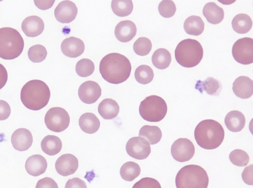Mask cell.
Masks as SVG:
<instances>
[{"label":"cell","instance_id":"6da1fadb","mask_svg":"<svg viewBox=\"0 0 253 188\" xmlns=\"http://www.w3.org/2000/svg\"><path fill=\"white\" fill-rule=\"evenodd\" d=\"M131 65L129 60L117 53L107 54L101 60L99 71L107 82L118 84L126 81L130 76Z\"/></svg>","mask_w":253,"mask_h":188},{"label":"cell","instance_id":"7a4b0ae2","mask_svg":"<svg viewBox=\"0 0 253 188\" xmlns=\"http://www.w3.org/2000/svg\"><path fill=\"white\" fill-rule=\"evenodd\" d=\"M50 92L47 84L42 80L34 79L27 82L22 87L20 98L28 109L37 111L48 103Z\"/></svg>","mask_w":253,"mask_h":188},{"label":"cell","instance_id":"3957f363","mask_svg":"<svg viewBox=\"0 0 253 188\" xmlns=\"http://www.w3.org/2000/svg\"><path fill=\"white\" fill-rule=\"evenodd\" d=\"M194 137L198 145L206 150L218 148L224 138V130L217 121L207 119L200 122L196 126Z\"/></svg>","mask_w":253,"mask_h":188},{"label":"cell","instance_id":"277c9868","mask_svg":"<svg viewBox=\"0 0 253 188\" xmlns=\"http://www.w3.org/2000/svg\"><path fill=\"white\" fill-rule=\"evenodd\" d=\"M209 179L201 166L190 164L182 167L176 174V188H207Z\"/></svg>","mask_w":253,"mask_h":188},{"label":"cell","instance_id":"5b68a950","mask_svg":"<svg viewBox=\"0 0 253 188\" xmlns=\"http://www.w3.org/2000/svg\"><path fill=\"white\" fill-rule=\"evenodd\" d=\"M24 46L23 38L16 29L0 28V58L11 60L18 57Z\"/></svg>","mask_w":253,"mask_h":188},{"label":"cell","instance_id":"8992f818","mask_svg":"<svg viewBox=\"0 0 253 188\" xmlns=\"http://www.w3.org/2000/svg\"><path fill=\"white\" fill-rule=\"evenodd\" d=\"M203 57V49L197 40L187 38L181 41L175 49V58L180 65L187 68L198 65Z\"/></svg>","mask_w":253,"mask_h":188},{"label":"cell","instance_id":"52a82bcc","mask_svg":"<svg viewBox=\"0 0 253 188\" xmlns=\"http://www.w3.org/2000/svg\"><path fill=\"white\" fill-rule=\"evenodd\" d=\"M167 110V105L165 100L156 95L146 97L140 102L139 107L141 117L149 122L161 121L166 115Z\"/></svg>","mask_w":253,"mask_h":188},{"label":"cell","instance_id":"ba28073f","mask_svg":"<svg viewBox=\"0 0 253 188\" xmlns=\"http://www.w3.org/2000/svg\"><path fill=\"white\" fill-rule=\"evenodd\" d=\"M70 120L68 112L60 107L49 109L44 117V123L47 128L55 132H60L67 129Z\"/></svg>","mask_w":253,"mask_h":188},{"label":"cell","instance_id":"9c48e42d","mask_svg":"<svg viewBox=\"0 0 253 188\" xmlns=\"http://www.w3.org/2000/svg\"><path fill=\"white\" fill-rule=\"evenodd\" d=\"M232 54L234 60L242 64L253 63V39L244 37L237 40L233 44Z\"/></svg>","mask_w":253,"mask_h":188},{"label":"cell","instance_id":"30bf717a","mask_svg":"<svg viewBox=\"0 0 253 188\" xmlns=\"http://www.w3.org/2000/svg\"><path fill=\"white\" fill-rule=\"evenodd\" d=\"M170 152L172 157L175 160L183 162L193 157L195 154V147L189 139L180 138L173 143Z\"/></svg>","mask_w":253,"mask_h":188},{"label":"cell","instance_id":"8fae6325","mask_svg":"<svg viewBox=\"0 0 253 188\" xmlns=\"http://www.w3.org/2000/svg\"><path fill=\"white\" fill-rule=\"evenodd\" d=\"M126 150L130 157L138 160L146 158L151 153L149 143L140 136L130 138L126 144Z\"/></svg>","mask_w":253,"mask_h":188},{"label":"cell","instance_id":"7c38bea8","mask_svg":"<svg viewBox=\"0 0 253 188\" xmlns=\"http://www.w3.org/2000/svg\"><path fill=\"white\" fill-rule=\"evenodd\" d=\"M101 89L98 83L87 81L82 83L78 90V96L81 100L86 104L95 103L100 97Z\"/></svg>","mask_w":253,"mask_h":188},{"label":"cell","instance_id":"4fadbf2b","mask_svg":"<svg viewBox=\"0 0 253 188\" xmlns=\"http://www.w3.org/2000/svg\"><path fill=\"white\" fill-rule=\"evenodd\" d=\"M78 8L75 3L70 0L60 2L54 10L56 19L61 23H69L76 17Z\"/></svg>","mask_w":253,"mask_h":188},{"label":"cell","instance_id":"5bb4252c","mask_svg":"<svg viewBox=\"0 0 253 188\" xmlns=\"http://www.w3.org/2000/svg\"><path fill=\"white\" fill-rule=\"evenodd\" d=\"M79 161L77 158L71 154L61 155L56 160L55 168L57 172L62 176L73 174L77 170Z\"/></svg>","mask_w":253,"mask_h":188},{"label":"cell","instance_id":"9a60e30c","mask_svg":"<svg viewBox=\"0 0 253 188\" xmlns=\"http://www.w3.org/2000/svg\"><path fill=\"white\" fill-rule=\"evenodd\" d=\"M33 136L28 129L20 128L12 133L11 141L13 148L19 151L27 150L32 146Z\"/></svg>","mask_w":253,"mask_h":188},{"label":"cell","instance_id":"2e32d148","mask_svg":"<svg viewBox=\"0 0 253 188\" xmlns=\"http://www.w3.org/2000/svg\"><path fill=\"white\" fill-rule=\"evenodd\" d=\"M61 49L66 56L75 58L79 57L84 53V44L81 39L71 36L65 38L62 41Z\"/></svg>","mask_w":253,"mask_h":188},{"label":"cell","instance_id":"e0dca14e","mask_svg":"<svg viewBox=\"0 0 253 188\" xmlns=\"http://www.w3.org/2000/svg\"><path fill=\"white\" fill-rule=\"evenodd\" d=\"M44 28L43 21L40 17L36 15L26 17L21 24L22 31L28 37L39 36L42 32Z\"/></svg>","mask_w":253,"mask_h":188},{"label":"cell","instance_id":"ac0fdd59","mask_svg":"<svg viewBox=\"0 0 253 188\" xmlns=\"http://www.w3.org/2000/svg\"><path fill=\"white\" fill-rule=\"evenodd\" d=\"M232 90L237 97L249 98L253 94V81L247 76H240L234 81Z\"/></svg>","mask_w":253,"mask_h":188},{"label":"cell","instance_id":"d6986e66","mask_svg":"<svg viewBox=\"0 0 253 188\" xmlns=\"http://www.w3.org/2000/svg\"><path fill=\"white\" fill-rule=\"evenodd\" d=\"M137 29L135 24L130 20L119 22L115 27V35L117 39L122 42L130 41L135 35Z\"/></svg>","mask_w":253,"mask_h":188},{"label":"cell","instance_id":"ffe728a7","mask_svg":"<svg viewBox=\"0 0 253 188\" xmlns=\"http://www.w3.org/2000/svg\"><path fill=\"white\" fill-rule=\"evenodd\" d=\"M45 158L41 155H34L29 157L25 162L27 173L33 176H39L44 173L47 168Z\"/></svg>","mask_w":253,"mask_h":188},{"label":"cell","instance_id":"44dd1931","mask_svg":"<svg viewBox=\"0 0 253 188\" xmlns=\"http://www.w3.org/2000/svg\"><path fill=\"white\" fill-rule=\"evenodd\" d=\"M224 123L228 130L237 132L241 131L246 124L244 115L237 110L231 111L226 115Z\"/></svg>","mask_w":253,"mask_h":188},{"label":"cell","instance_id":"7402d4cb","mask_svg":"<svg viewBox=\"0 0 253 188\" xmlns=\"http://www.w3.org/2000/svg\"><path fill=\"white\" fill-rule=\"evenodd\" d=\"M203 14L208 22L213 25L221 23L224 16L223 9L213 2H208L204 5Z\"/></svg>","mask_w":253,"mask_h":188},{"label":"cell","instance_id":"603a6c76","mask_svg":"<svg viewBox=\"0 0 253 188\" xmlns=\"http://www.w3.org/2000/svg\"><path fill=\"white\" fill-rule=\"evenodd\" d=\"M195 88L201 94L205 91L211 96L218 95L221 91L222 86L220 82L213 77H208L206 80L197 81Z\"/></svg>","mask_w":253,"mask_h":188},{"label":"cell","instance_id":"cb8c5ba5","mask_svg":"<svg viewBox=\"0 0 253 188\" xmlns=\"http://www.w3.org/2000/svg\"><path fill=\"white\" fill-rule=\"evenodd\" d=\"M120 107L118 103L111 98L102 100L98 107V112L104 119L111 120L117 116Z\"/></svg>","mask_w":253,"mask_h":188},{"label":"cell","instance_id":"d4e9b609","mask_svg":"<svg viewBox=\"0 0 253 188\" xmlns=\"http://www.w3.org/2000/svg\"><path fill=\"white\" fill-rule=\"evenodd\" d=\"M79 125L84 132L93 134L99 128L100 123L94 114L87 112L83 114L80 117Z\"/></svg>","mask_w":253,"mask_h":188},{"label":"cell","instance_id":"484cf974","mask_svg":"<svg viewBox=\"0 0 253 188\" xmlns=\"http://www.w3.org/2000/svg\"><path fill=\"white\" fill-rule=\"evenodd\" d=\"M41 146L45 154L49 156H54L61 150L62 143L58 137L48 135L42 140Z\"/></svg>","mask_w":253,"mask_h":188},{"label":"cell","instance_id":"4316f807","mask_svg":"<svg viewBox=\"0 0 253 188\" xmlns=\"http://www.w3.org/2000/svg\"><path fill=\"white\" fill-rule=\"evenodd\" d=\"M183 28L187 34L198 36L201 34L203 32L205 24L200 16L192 15L186 19L184 23Z\"/></svg>","mask_w":253,"mask_h":188},{"label":"cell","instance_id":"83f0119b","mask_svg":"<svg viewBox=\"0 0 253 188\" xmlns=\"http://www.w3.org/2000/svg\"><path fill=\"white\" fill-rule=\"evenodd\" d=\"M232 27L238 33L245 34L248 32L252 27L251 18L247 14L240 13L236 15L232 19Z\"/></svg>","mask_w":253,"mask_h":188},{"label":"cell","instance_id":"f1b7e54d","mask_svg":"<svg viewBox=\"0 0 253 188\" xmlns=\"http://www.w3.org/2000/svg\"><path fill=\"white\" fill-rule=\"evenodd\" d=\"M151 60L156 68L165 69L169 66L171 61V57L168 50L165 48H159L154 52Z\"/></svg>","mask_w":253,"mask_h":188},{"label":"cell","instance_id":"f546056e","mask_svg":"<svg viewBox=\"0 0 253 188\" xmlns=\"http://www.w3.org/2000/svg\"><path fill=\"white\" fill-rule=\"evenodd\" d=\"M139 136L146 138L151 145H154L160 142L162 133L157 126L145 125L140 129Z\"/></svg>","mask_w":253,"mask_h":188},{"label":"cell","instance_id":"4dcf8cb0","mask_svg":"<svg viewBox=\"0 0 253 188\" xmlns=\"http://www.w3.org/2000/svg\"><path fill=\"white\" fill-rule=\"evenodd\" d=\"M140 172L139 164L133 161H128L121 166L120 173L123 179L131 182L139 175Z\"/></svg>","mask_w":253,"mask_h":188},{"label":"cell","instance_id":"1f68e13d","mask_svg":"<svg viewBox=\"0 0 253 188\" xmlns=\"http://www.w3.org/2000/svg\"><path fill=\"white\" fill-rule=\"evenodd\" d=\"M111 8L115 14L119 17H126L130 15L133 10L132 1L130 0H112Z\"/></svg>","mask_w":253,"mask_h":188},{"label":"cell","instance_id":"d6a6232c","mask_svg":"<svg viewBox=\"0 0 253 188\" xmlns=\"http://www.w3.org/2000/svg\"><path fill=\"white\" fill-rule=\"evenodd\" d=\"M135 80L140 84L145 85L150 83L154 78V72L151 67L142 64L136 68L134 72Z\"/></svg>","mask_w":253,"mask_h":188},{"label":"cell","instance_id":"836d02e7","mask_svg":"<svg viewBox=\"0 0 253 188\" xmlns=\"http://www.w3.org/2000/svg\"><path fill=\"white\" fill-rule=\"evenodd\" d=\"M95 66L93 62L88 59H82L79 60L76 65V71L77 74L82 77L90 76L94 71Z\"/></svg>","mask_w":253,"mask_h":188},{"label":"cell","instance_id":"e575fe53","mask_svg":"<svg viewBox=\"0 0 253 188\" xmlns=\"http://www.w3.org/2000/svg\"><path fill=\"white\" fill-rule=\"evenodd\" d=\"M152 44L150 40L145 37L138 38L133 45V49L138 55L144 56L151 51Z\"/></svg>","mask_w":253,"mask_h":188},{"label":"cell","instance_id":"d590c367","mask_svg":"<svg viewBox=\"0 0 253 188\" xmlns=\"http://www.w3.org/2000/svg\"><path fill=\"white\" fill-rule=\"evenodd\" d=\"M47 56V51L44 46L36 44L31 46L28 51L29 60L33 63H40L45 60Z\"/></svg>","mask_w":253,"mask_h":188},{"label":"cell","instance_id":"8d00e7d4","mask_svg":"<svg viewBox=\"0 0 253 188\" xmlns=\"http://www.w3.org/2000/svg\"><path fill=\"white\" fill-rule=\"evenodd\" d=\"M229 158L232 164L239 167L247 165L250 160L248 154L241 149L232 151L229 154Z\"/></svg>","mask_w":253,"mask_h":188},{"label":"cell","instance_id":"74e56055","mask_svg":"<svg viewBox=\"0 0 253 188\" xmlns=\"http://www.w3.org/2000/svg\"><path fill=\"white\" fill-rule=\"evenodd\" d=\"M176 8L172 0H164L161 1L158 6L160 14L164 18L172 17L176 11Z\"/></svg>","mask_w":253,"mask_h":188},{"label":"cell","instance_id":"f35d334b","mask_svg":"<svg viewBox=\"0 0 253 188\" xmlns=\"http://www.w3.org/2000/svg\"><path fill=\"white\" fill-rule=\"evenodd\" d=\"M132 188H162L160 183L150 177H144L135 183Z\"/></svg>","mask_w":253,"mask_h":188},{"label":"cell","instance_id":"ab89813d","mask_svg":"<svg viewBox=\"0 0 253 188\" xmlns=\"http://www.w3.org/2000/svg\"><path fill=\"white\" fill-rule=\"evenodd\" d=\"M36 188H58V187L53 179L49 177H45L38 181Z\"/></svg>","mask_w":253,"mask_h":188},{"label":"cell","instance_id":"60d3db41","mask_svg":"<svg viewBox=\"0 0 253 188\" xmlns=\"http://www.w3.org/2000/svg\"><path fill=\"white\" fill-rule=\"evenodd\" d=\"M253 164H251L247 166L243 170L242 173V178L246 184L248 185H253Z\"/></svg>","mask_w":253,"mask_h":188},{"label":"cell","instance_id":"b9f144b4","mask_svg":"<svg viewBox=\"0 0 253 188\" xmlns=\"http://www.w3.org/2000/svg\"><path fill=\"white\" fill-rule=\"evenodd\" d=\"M65 188H87L84 181L77 177L69 179L66 183Z\"/></svg>","mask_w":253,"mask_h":188},{"label":"cell","instance_id":"7bdbcfd3","mask_svg":"<svg viewBox=\"0 0 253 188\" xmlns=\"http://www.w3.org/2000/svg\"><path fill=\"white\" fill-rule=\"evenodd\" d=\"M10 113L11 108L9 104L4 100H0V121L7 119Z\"/></svg>","mask_w":253,"mask_h":188},{"label":"cell","instance_id":"ee69618b","mask_svg":"<svg viewBox=\"0 0 253 188\" xmlns=\"http://www.w3.org/2000/svg\"><path fill=\"white\" fill-rule=\"evenodd\" d=\"M36 6L41 10L50 8L53 5L55 0H34Z\"/></svg>","mask_w":253,"mask_h":188},{"label":"cell","instance_id":"f6af8a7d","mask_svg":"<svg viewBox=\"0 0 253 188\" xmlns=\"http://www.w3.org/2000/svg\"><path fill=\"white\" fill-rule=\"evenodd\" d=\"M8 79V74L5 67L0 63V90L6 84Z\"/></svg>","mask_w":253,"mask_h":188}]
</instances>
